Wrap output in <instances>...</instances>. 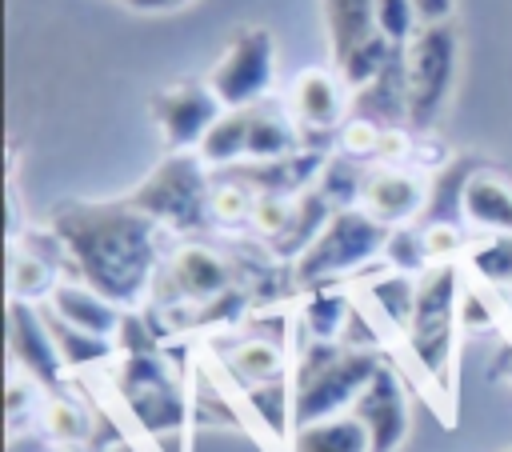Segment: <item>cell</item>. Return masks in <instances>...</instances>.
Segmentation results:
<instances>
[{
    "mask_svg": "<svg viewBox=\"0 0 512 452\" xmlns=\"http://www.w3.org/2000/svg\"><path fill=\"white\" fill-rule=\"evenodd\" d=\"M48 232L64 244L76 280L92 284L100 296L132 312L160 276L164 228L120 200L68 196L48 208Z\"/></svg>",
    "mask_w": 512,
    "mask_h": 452,
    "instance_id": "cell-1",
    "label": "cell"
},
{
    "mask_svg": "<svg viewBox=\"0 0 512 452\" xmlns=\"http://www.w3.org/2000/svg\"><path fill=\"white\" fill-rule=\"evenodd\" d=\"M384 352L348 340H304L292 360V420L316 424L352 412L356 396L368 388Z\"/></svg>",
    "mask_w": 512,
    "mask_h": 452,
    "instance_id": "cell-2",
    "label": "cell"
},
{
    "mask_svg": "<svg viewBox=\"0 0 512 452\" xmlns=\"http://www.w3.org/2000/svg\"><path fill=\"white\" fill-rule=\"evenodd\" d=\"M460 300H464V268L460 260L432 264L416 280V304L412 320L404 328V344L424 372V380L440 392L452 384V360H456V340H460Z\"/></svg>",
    "mask_w": 512,
    "mask_h": 452,
    "instance_id": "cell-3",
    "label": "cell"
},
{
    "mask_svg": "<svg viewBox=\"0 0 512 452\" xmlns=\"http://www.w3.org/2000/svg\"><path fill=\"white\" fill-rule=\"evenodd\" d=\"M212 176L200 152H168L124 200L152 216L164 232L200 236L212 224Z\"/></svg>",
    "mask_w": 512,
    "mask_h": 452,
    "instance_id": "cell-4",
    "label": "cell"
},
{
    "mask_svg": "<svg viewBox=\"0 0 512 452\" xmlns=\"http://www.w3.org/2000/svg\"><path fill=\"white\" fill-rule=\"evenodd\" d=\"M388 232L392 228L376 220L372 212H364L360 204L336 208L328 224L316 232V240L292 260V284L308 292V288L336 284L348 272H360L368 260L384 256Z\"/></svg>",
    "mask_w": 512,
    "mask_h": 452,
    "instance_id": "cell-5",
    "label": "cell"
},
{
    "mask_svg": "<svg viewBox=\"0 0 512 452\" xmlns=\"http://www.w3.org/2000/svg\"><path fill=\"white\" fill-rule=\"evenodd\" d=\"M460 68L456 20H424L404 44V84H408V128L416 136L432 132L440 120Z\"/></svg>",
    "mask_w": 512,
    "mask_h": 452,
    "instance_id": "cell-6",
    "label": "cell"
},
{
    "mask_svg": "<svg viewBox=\"0 0 512 452\" xmlns=\"http://www.w3.org/2000/svg\"><path fill=\"white\" fill-rule=\"evenodd\" d=\"M116 388L136 416V424L160 444L164 436H180L188 424V396L180 372L168 364V356L156 352H120Z\"/></svg>",
    "mask_w": 512,
    "mask_h": 452,
    "instance_id": "cell-7",
    "label": "cell"
},
{
    "mask_svg": "<svg viewBox=\"0 0 512 452\" xmlns=\"http://www.w3.org/2000/svg\"><path fill=\"white\" fill-rule=\"evenodd\" d=\"M320 8L332 48V68L344 76L348 88L368 84L380 72V64L396 52L376 32V0H320Z\"/></svg>",
    "mask_w": 512,
    "mask_h": 452,
    "instance_id": "cell-8",
    "label": "cell"
},
{
    "mask_svg": "<svg viewBox=\"0 0 512 452\" xmlns=\"http://www.w3.org/2000/svg\"><path fill=\"white\" fill-rule=\"evenodd\" d=\"M212 84V92L220 96L224 108H252L272 92L276 80V44L268 28H240L228 48L220 52V60L212 64V72L204 76Z\"/></svg>",
    "mask_w": 512,
    "mask_h": 452,
    "instance_id": "cell-9",
    "label": "cell"
},
{
    "mask_svg": "<svg viewBox=\"0 0 512 452\" xmlns=\"http://www.w3.org/2000/svg\"><path fill=\"white\" fill-rule=\"evenodd\" d=\"M288 116L296 120L304 148L324 152L328 140H336L344 120L352 116V88L336 68H300L288 84Z\"/></svg>",
    "mask_w": 512,
    "mask_h": 452,
    "instance_id": "cell-10",
    "label": "cell"
},
{
    "mask_svg": "<svg viewBox=\"0 0 512 452\" xmlns=\"http://www.w3.org/2000/svg\"><path fill=\"white\" fill-rule=\"evenodd\" d=\"M148 112L168 144V152H196L208 128L224 116L220 96L208 80H172L148 100Z\"/></svg>",
    "mask_w": 512,
    "mask_h": 452,
    "instance_id": "cell-11",
    "label": "cell"
},
{
    "mask_svg": "<svg viewBox=\"0 0 512 452\" xmlns=\"http://www.w3.org/2000/svg\"><path fill=\"white\" fill-rule=\"evenodd\" d=\"M8 356H12V368L32 376L48 396L68 392V364L52 340L44 312L36 304L12 300V296H8Z\"/></svg>",
    "mask_w": 512,
    "mask_h": 452,
    "instance_id": "cell-12",
    "label": "cell"
},
{
    "mask_svg": "<svg viewBox=\"0 0 512 452\" xmlns=\"http://www.w3.org/2000/svg\"><path fill=\"white\" fill-rule=\"evenodd\" d=\"M352 416L368 428L372 452H400L408 432H412V408H408V388L404 376L384 360L368 388L356 396Z\"/></svg>",
    "mask_w": 512,
    "mask_h": 452,
    "instance_id": "cell-13",
    "label": "cell"
},
{
    "mask_svg": "<svg viewBox=\"0 0 512 452\" xmlns=\"http://www.w3.org/2000/svg\"><path fill=\"white\" fill-rule=\"evenodd\" d=\"M428 188L432 184H424V176L404 164H368L356 204L364 212H372L376 220H384L388 228L416 224L428 208Z\"/></svg>",
    "mask_w": 512,
    "mask_h": 452,
    "instance_id": "cell-14",
    "label": "cell"
},
{
    "mask_svg": "<svg viewBox=\"0 0 512 452\" xmlns=\"http://www.w3.org/2000/svg\"><path fill=\"white\" fill-rule=\"evenodd\" d=\"M48 312L60 316L64 324H72L80 332H92V336H104V340H116V332L124 324V308L112 304L108 296H100L84 280H60L48 296Z\"/></svg>",
    "mask_w": 512,
    "mask_h": 452,
    "instance_id": "cell-15",
    "label": "cell"
},
{
    "mask_svg": "<svg viewBox=\"0 0 512 452\" xmlns=\"http://www.w3.org/2000/svg\"><path fill=\"white\" fill-rule=\"evenodd\" d=\"M224 368L232 376V384L244 392V388H256V384H272V380H288L292 376V356L284 348L280 336H240L228 344L224 352Z\"/></svg>",
    "mask_w": 512,
    "mask_h": 452,
    "instance_id": "cell-16",
    "label": "cell"
},
{
    "mask_svg": "<svg viewBox=\"0 0 512 452\" xmlns=\"http://www.w3.org/2000/svg\"><path fill=\"white\" fill-rule=\"evenodd\" d=\"M460 220L484 236L512 232V184L492 168H476L460 192Z\"/></svg>",
    "mask_w": 512,
    "mask_h": 452,
    "instance_id": "cell-17",
    "label": "cell"
},
{
    "mask_svg": "<svg viewBox=\"0 0 512 452\" xmlns=\"http://www.w3.org/2000/svg\"><path fill=\"white\" fill-rule=\"evenodd\" d=\"M60 260H68L64 244L52 248V252L36 248L32 236H28V248L24 244H12V252H8V296L12 300H28V304L48 300L52 288L60 284V276H56Z\"/></svg>",
    "mask_w": 512,
    "mask_h": 452,
    "instance_id": "cell-18",
    "label": "cell"
},
{
    "mask_svg": "<svg viewBox=\"0 0 512 452\" xmlns=\"http://www.w3.org/2000/svg\"><path fill=\"white\" fill-rule=\"evenodd\" d=\"M352 316H356V308H352V300H348L336 284L308 288V296H304V304H300L304 340H344Z\"/></svg>",
    "mask_w": 512,
    "mask_h": 452,
    "instance_id": "cell-19",
    "label": "cell"
},
{
    "mask_svg": "<svg viewBox=\"0 0 512 452\" xmlns=\"http://www.w3.org/2000/svg\"><path fill=\"white\" fill-rule=\"evenodd\" d=\"M292 452H372V440L368 428L352 412H344L316 424H300L292 432Z\"/></svg>",
    "mask_w": 512,
    "mask_h": 452,
    "instance_id": "cell-20",
    "label": "cell"
},
{
    "mask_svg": "<svg viewBox=\"0 0 512 452\" xmlns=\"http://www.w3.org/2000/svg\"><path fill=\"white\" fill-rule=\"evenodd\" d=\"M248 132H252V108H224V116L208 128V136L200 140V160L208 168H232L248 156Z\"/></svg>",
    "mask_w": 512,
    "mask_h": 452,
    "instance_id": "cell-21",
    "label": "cell"
},
{
    "mask_svg": "<svg viewBox=\"0 0 512 452\" xmlns=\"http://www.w3.org/2000/svg\"><path fill=\"white\" fill-rule=\"evenodd\" d=\"M416 280H420V276H404V272H392V268H384L380 276L364 280V296H368L372 312H380L400 336H404V328H408V320H412Z\"/></svg>",
    "mask_w": 512,
    "mask_h": 452,
    "instance_id": "cell-22",
    "label": "cell"
},
{
    "mask_svg": "<svg viewBox=\"0 0 512 452\" xmlns=\"http://www.w3.org/2000/svg\"><path fill=\"white\" fill-rule=\"evenodd\" d=\"M460 264L484 280L488 288H500V292H512V232H496V236H476L468 240Z\"/></svg>",
    "mask_w": 512,
    "mask_h": 452,
    "instance_id": "cell-23",
    "label": "cell"
},
{
    "mask_svg": "<svg viewBox=\"0 0 512 452\" xmlns=\"http://www.w3.org/2000/svg\"><path fill=\"white\" fill-rule=\"evenodd\" d=\"M40 428L48 440L64 444V448H80L92 440V416L80 400H72L68 392H56L44 400V412H40Z\"/></svg>",
    "mask_w": 512,
    "mask_h": 452,
    "instance_id": "cell-24",
    "label": "cell"
},
{
    "mask_svg": "<svg viewBox=\"0 0 512 452\" xmlns=\"http://www.w3.org/2000/svg\"><path fill=\"white\" fill-rule=\"evenodd\" d=\"M44 320H48V328H52V340H56V348H60V356H64V364H68V372H76V368H92V364H104V360L116 352V340H104V336L80 332V328L64 324L60 316H52L48 308H44Z\"/></svg>",
    "mask_w": 512,
    "mask_h": 452,
    "instance_id": "cell-25",
    "label": "cell"
},
{
    "mask_svg": "<svg viewBox=\"0 0 512 452\" xmlns=\"http://www.w3.org/2000/svg\"><path fill=\"white\" fill-rule=\"evenodd\" d=\"M384 268H392V272H404V276H420V272H428L432 268V256H428V248H424V232H420V224H396L392 232H388V244H384Z\"/></svg>",
    "mask_w": 512,
    "mask_h": 452,
    "instance_id": "cell-26",
    "label": "cell"
},
{
    "mask_svg": "<svg viewBox=\"0 0 512 452\" xmlns=\"http://www.w3.org/2000/svg\"><path fill=\"white\" fill-rule=\"evenodd\" d=\"M252 204H256V192L232 176L220 172V180L212 184V224L232 232V228H248L252 220Z\"/></svg>",
    "mask_w": 512,
    "mask_h": 452,
    "instance_id": "cell-27",
    "label": "cell"
},
{
    "mask_svg": "<svg viewBox=\"0 0 512 452\" xmlns=\"http://www.w3.org/2000/svg\"><path fill=\"white\" fill-rule=\"evenodd\" d=\"M292 212H296V196H256L248 228H252V232L264 240V248L272 252V248L288 236V228H292Z\"/></svg>",
    "mask_w": 512,
    "mask_h": 452,
    "instance_id": "cell-28",
    "label": "cell"
},
{
    "mask_svg": "<svg viewBox=\"0 0 512 452\" xmlns=\"http://www.w3.org/2000/svg\"><path fill=\"white\" fill-rule=\"evenodd\" d=\"M420 8L416 0H376V32L392 44V48H404L416 28H420Z\"/></svg>",
    "mask_w": 512,
    "mask_h": 452,
    "instance_id": "cell-29",
    "label": "cell"
},
{
    "mask_svg": "<svg viewBox=\"0 0 512 452\" xmlns=\"http://www.w3.org/2000/svg\"><path fill=\"white\" fill-rule=\"evenodd\" d=\"M380 140H384V128L372 124V120H360V116H348L344 128L336 132V152L348 156V160H380Z\"/></svg>",
    "mask_w": 512,
    "mask_h": 452,
    "instance_id": "cell-30",
    "label": "cell"
},
{
    "mask_svg": "<svg viewBox=\"0 0 512 452\" xmlns=\"http://www.w3.org/2000/svg\"><path fill=\"white\" fill-rule=\"evenodd\" d=\"M420 232H424V248L432 256V264L460 260L464 248H468V240L460 232V220H428V224H420Z\"/></svg>",
    "mask_w": 512,
    "mask_h": 452,
    "instance_id": "cell-31",
    "label": "cell"
},
{
    "mask_svg": "<svg viewBox=\"0 0 512 452\" xmlns=\"http://www.w3.org/2000/svg\"><path fill=\"white\" fill-rule=\"evenodd\" d=\"M460 328H464V332H488V328H496L492 304H488V296H480L476 288H464V300H460Z\"/></svg>",
    "mask_w": 512,
    "mask_h": 452,
    "instance_id": "cell-32",
    "label": "cell"
},
{
    "mask_svg": "<svg viewBox=\"0 0 512 452\" xmlns=\"http://www.w3.org/2000/svg\"><path fill=\"white\" fill-rule=\"evenodd\" d=\"M128 12H140V16H164V12H176L192 0H120Z\"/></svg>",
    "mask_w": 512,
    "mask_h": 452,
    "instance_id": "cell-33",
    "label": "cell"
},
{
    "mask_svg": "<svg viewBox=\"0 0 512 452\" xmlns=\"http://www.w3.org/2000/svg\"><path fill=\"white\" fill-rule=\"evenodd\" d=\"M416 8H420V20H452L456 0H416Z\"/></svg>",
    "mask_w": 512,
    "mask_h": 452,
    "instance_id": "cell-34",
    "label": "cell"
},
{
    "mask_svg": "<svg viewBox=\"0 0 512 452\" xmlns=\"http://www.w3.org/2000/svg\"><path fill=\"white\" fill-rule=\"evenodd\" d=\"M508 452H512V448H508Z\"/></svg>",
    "mask_w": 512,
    "mask_h": 452,
    "instance_id": "cell-35",
    "label": "cell"
}]
</instances>
